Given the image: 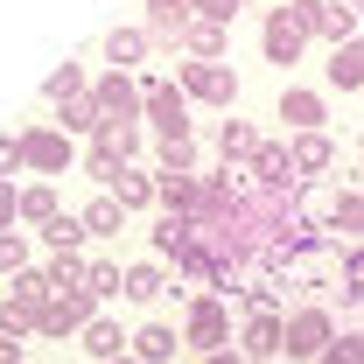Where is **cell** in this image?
Here are the masks:
<instances>
[{
  "label": "cell",
  "instance_id": "1",
  "mask_svg": "<svg viewBox=\"0 0 364 364\" xmlns=\"http://www.w3.org/2000/svg\"><path fill=\"white\" fill-rule=\"evenodd\" d=\"M140 112L161 127V140H189V91H182V85L147 77V85H140Z\"/></svg>",
  "mask_w": 364,
  "mask_h": 364
},
{
  "label": "cell",
  "instance_id": "2",
  "mask_svg": "<svg viewBox=\"0 0 364 364\" xmlns=\"http://www.w3.org/2000/svg\"><path fill=\"white\" fill-rule=\"evenodd\" d=\"M182 343H196L203 358L231 350V309L218 301V294H196V301H189V322H182Z\"/></svg>",
  "mask_w": 364,
  "mask_h": 364
},
{
  "label": "cell",
  "instance_id": "3",
  "mask_svg": "<svg viewBox=\"0 0 364 364\" xmlns=\"http://www.w3.org/2000/svg\"><path fill=\"white\" fill-rule=\"evenodd\" d=\"M176 85L196 98V105H238V70L231 63H176Z\"/></svg>",
  "mask_w": 364,
  "mask_h": 364
},
{
  "label": "cell",
  "instance_id": "4",
  "mask_svg": "<svg viewBox=\"0 0 364 364\" xmlns=\"http://www.w3.org/2000/svg\"><path fill=\"white\" fill-rule=\"evenodd\" d=\"M329 343H336V316H329L322 301H309V309L287 316V343H280L287 358H322Z\"/></svg>",
  "mask_w": 364,
  "mask_h": 364
},
{
  "label": "cell",
  "instance_id": "5",
  "mask_svg": "<svg viewBox=\"0 0 364 364\" xmlns=\"http://www.w3.org/2000/svg\"><path fill=\"white\" fill-rule=\"evenodd\" d=\"M14 140H21V168H36V176H63L70 168V134L63 127H28Z\"/></svg>",
  "mask_w": 364,
  "mask_h": 364
},
{
  "label": "cell",
  "instance_id": "6",
  "mask_svg": "<svg viewBox=\"0 0 364 364\" xmlns=\"http://www.w3.org/2000/svg\"><path fill=\"white\" fill-rule=\"evenodd\" d=\"M91 322H98V294L91 287H63L43 309V329L36 336H70V329H91Z\"/></svg>",
  "mask_w": 364,
  "mask_h": 364
},
{
  "label": "cell",
  "instance_id": "7",
  "mask_svg": "<svg viewBox=\"0 0 364 364\" xmlns=\"http://www.w3.org/2000/svg\"><path fill=\"white\" fill-rule=\"evenodd\" d=\"M301 43H309V28H301L287 7H273V14H267V28H259V49H267V63H280V70H287V63L301 56Z\"/></svg>",
  "mask_w": 364,
  "mask_h": 364
},
{
  "label": "cell",
  "instance_id": "8",
  "mask_svg": "<svg viewBox=\"0 0 364 364\" xmlns=\"http://www.w3.org/2000/svg\"><path fill=\"white\" fill-rule=\"evenodd\" d=\"M252 189H280V196H294V189H301V168H294V147L267 140V147H259V161H252Z\"/></svg>",
  "mask_w": 364,
  "mask_h": 364
},
{
  "label": "cell",
  "instance_id": "9",
  "mask_svg": "<svg viewBox=\"0 0 364 364\" xmlns=\"http://www.w3.org/2000/svg\"><path fill=\"white\" fill-rule=\"evenodd\" d=\"M91 98H98L105 119H134V112H140V85L127 77V70H105V77L91 85Z\"/></svg>",
  "mask_w": 364,
  "mask_h": 364
},
{
  "label": "cell",
  "instance_id": "10",
  "mask_svg": "<svg viewBox=\"0 0 364 364\" xmlns=\"http://www.w3.org/2000/svg\"><path fill=\"white\" fill-rule=\"evenodd\" d=\"M189 21H196V14H189V0H147V36H154V43H176V49H182Z\"/></svg>",
  "mask_w": 364,
  "mask_h": 364
},
{
  "label": "cell",
  "instance_id": "11",
  "mask_svg": "<svg viewBox=\"0 0 364 364\" xmlns=\"http://www.w3.org/2000/svg\"><path fill=\"white\" fill-rule=\"evenodd\" d=\"M280 119H287L294 134H322V119H329V112H322V98H316V91L287 85V91H280Z\"/></svg>",
  "mask_w": 364,
  "mask_h": 364
},
{
  "label": "cell",
  "instance_id": "12",
  "mask_svg": "<svg viewBox=\"0 0 364 364\" xmlns=\"http://www.w3.org/2000/svg\"><path fill=\"white\" fill-rule=\"evenodd\" d=\"M280 343H287V316H252L245 322V364L280 358Z\"/></svg>",
  "mask_w": 364,
  "mask_h": 364
},
{
  "label": "cell",
  "instance_id": "13",
  "mask_svg": "<svg viewBox=\"0 0 364 364\" xmlns=\"http://www.w3.org/2000/svg\"><path fill=\"white\" fill-rule=\"evenodd\" d=\"M176 350H182V336L168 329V322H147V329H134V358H140V364H176Z\"/></svg>",
  "mask_w": 364,
  "mask_h": 364
},
{
  "label": "cell",
  "instance_id": "14",
  "mask_svg": "<svg viewBox=\"0 0 364 364\" xmlns=\"http://www.w3.org/2000/svg\"><path fill=\"white\" fill-rule=\"evenodd\" d=\"M259 147H267V140L252 134L245 119H225V127H218V154H225V168H238V161H259Z\"/></svg>",
  "mask_w": 364,
  "mask_h": 364
},
{
  "label": "cell",
  "instance_id": "15",
  "mask_svg": "<svg viewBox=\"0 0 364 364\" xmlns=\"http://www.w3.org/2000/svg\"><path fill=\"white\" fill-rule=\"evenodd\" d=\"M196 196H203V176H154V203H168L176 218H196Z\"/></svg>",
  "mask_w": 364,
  "mask_h": 364
},
{
  "label": "cell",
  "instance_id": "16",
  "mask_svg": "<svg viewBox=\"0 0 364 364\" xmlns=\"http://www.w3.org/2000/svg\"><path fill=\"white\" fill-rule=\"evenodd\" d=\"M154 294H176L168 267H161V259H140V267H127V301H154Z\"/></svg>",
  "mask_w": 364,
  "mask_h": 364
},
{
  "label": "cell",
  "instance_id": "17",
  "mask_svg": "<svg viewBox=\"0 0 364 364\" xmlns=\"http://www.w3.org/2000/svg\"><path fill=\"white\" fill-rule=\"evenodd\" d=\"M287 147H294V168H301V182H309V176H322V168L336 161V140H329V134H294Z\"/></svg>",
  "mask_w": 364,
  "mask_h": 364
},
{
  "label": "cell",
  "instance_id": "18",
  "mask_svg": "<svg viewBox=\"0 0 364 364\" xmlns=\"http://www.w3.org/2000/svg\"><path fill=\"white\" fill-rule=\"evenodd\" d=\"M322 70H329V85H336V91H358L364 85V36H358V43H343V49H329Z\"/></svg>",
  "mask_w": 364,
  "mask_h": 364
},
{
  "label": "cell",
  "instance_id": "19",
  "mask_svg": "<svg viewBox=\"0 0 364 364\" xmlns=\"http://www.w3.org/2000/svg\"><path fill=\"white\" fill-rule=\"evenodd\" d=\"M358 21H364V14H350L343 0H322V21H316V36H322L329 49H343V43H358Z\"/></svg>",
  "mask_w": 364,
  "mask_h": 364
},
{
  "label": "cell",
  "instance_id": "20",
  "mask_svg": "<svg viewBox=\"0 0 364 364\" xmlns=\"http://www.w3.org/2000/svg\"><path fill=\"white\" fill-rule=\"evenodd\" d=\"M147 49H154L147 28H112V36H105V63H112V70H127V63H140Z\"/></svg>",
  "mask_w": 364,
  "mask_h": 364
},
{
  "label": "cell",
  "instance_id": "21",
  "mask_svg": "<svg viewBox=\"0 0 364 364\" xmlns=\"http://www.w3.org/2000/svg\"><path fill=\"white\" fill-rule=\"evenodd\" d=\"M85 350H91L98 364H112V358H127V350H134V336H119V322H105V316H98V322L85 329Z\"/></svg>",
  "mask_w": 364,
  "mask_h": 364
},
{
  "label": "cell",
  "instance_id": "22",
  "mask_svg": "<svg viewBox=\"0 0 364 364\" xmlns=\"http://www.w3.org/2000/svg\"><path fill=\"white\" fill-rule=\"evenodd\" d=\"M225 36H231V28H218V21H189L182 49H189L196 63H225Z\"/></svg>",
  "mask_w": 364,
  "mask_h": 364
},
{
  "label": "cell",
  "instance_id": "23",
  "mask_svg": "<svg viewBox=\"0 0 364 364\" xmlns=\"http://www.w3.org/2000/svg\"><path fill=\"white\" fill-rule=\"evenodd\" d=\"M7 294H14V301H21V309H28V316H43L49 301H56V287H49V273H43V267H28V273H14V287H7Z\"/></svg>",
  "mask_w": 364,
  "mask_h": 364
},
{
  "label": "cell",
  "instance_id": "24",
  "mask_svg": "<svg viewBox=\"0 0 364 364\" xmlns=\"http://www.w3.org/2000/svg\"><path fill=\"white\" fill-rule=\"evenodd\" d=\"M119 218H127L119 196H91V203H85V231H91V238H119Z\"/></svg>",
  "mask_w": 364,
  "mask_h": 364
},
{
  "label": "cell",
  "instance_id": "25",
  "mask_svg": "<svg viewBox=\"0 0 364 364\" xmlns=\"http://www.w3.org/2000/svg\"><path fill=\"white\" fill-rule=\"evenodd\" d=\"M189 238H196V218H176V210H168V218L154 225V259H176Z\"/></svg>",
  "mask_w": 364,
  "mask_h": 364
},
{
  "label": "cell",
  "instance_id": "26",
  "mask_svg": "<svg viewBox=\"0 0 364 364\" xmlns=\"http://www.w3.org/2000/svg\"><path fill=\"white\" fill-rule=\"evenodd\" d=\"M280 301H287L280 280H245V287H238V309H245V316H280Z\"/></svg>",
  "mask_w": 364,
  "mask_h": 364
},
{
  "label": "cell",
  "instance_id": "27",
  "mask_svg": "<svg viewBox=\"0 0 364 364\" xmlns=\"http://www.w3.org/2000/svg\"><path fill=\"white\" fill-rule=\"evenodd\" d=\"M21 218H28V225H56V218H63V203H56V189H49V182H36V189H21Z\"/></svg>",
  "mask_w": 364,
  "mask_h": 364
},
{
  "label": "cell",
  "instance_id": "28",
  "mask_svg": "<svg viewBox=\"0 0 364 364\" xmlns=\"http://www.w3.org/2000/svg\"><path fill=\"white\" fill-rule=\"evenodd\" d=\"M98 147L119 154V161H134V154H140V127H134V119H105V127H98Z\"/></svg>",
  "mask_w": 364,
  "mask_h": 364
},
{
  "label": "cell",
  "instance_id": "29",
  "mask_svg": "<svg viewBox=\"0 0 364 364\" xmlns=\"http://www.w3.org/2000/svg\"><path fill=\"white\" fill-rule=\"evenodd\" d=\"M43 273H49V287L63 294V287H85V280H91V259H85V252H56Z\"/></svg>",
  "mask_w": 364,
  "mask_h": 364
},
{
  "label": "cell",
  "instance_id": "30",
  "mask_svg": "<svg viewBox=\"0 0 364 364\" xmlns=\"http://www.w3.org/2000/svg\"><path fill=\"white\" fill-rule=\"evenodd\" d=\"M98 127H105V112H98V98H70V105H63V134H91L98 140Z\"/></svg>",
  "mask_w": 364,
  "mask_h": 364
},
{
  "label": "cell",
  "instance_id": "31",
  "mask_svg": "<svg viewBox=\"0 0 364 364\" xmlns=\"http://www.w3.org/2000/svg\"><path fill=\"white\" fill-rule=\"evenodd\" d=\"M85 70H77V63H63V70H49V85H43V98L49 105H70V98H85Z\"/></svg>",
  "mask_w": 364,
  "mask_h": 364
},
{
  "label": "cell",
  "instance_id": "32",
  "mask_svg": "<svg viewBox=\"0 0 364 364\" xmlns=\"http://www.w3.org/2000/svg\"><path fill=\"white\" fill-rule=\"evenodd\" d=\"M112 196H119L127 210H147V203H154V176H140V168H127V176L112 182Z\"/></svg>",
  "mask_w": 364,
  "mask_h": 364
},
{
  "label": "cell",
  "instance_id": "33",
  "mask_svg": "<svg viewBox=\"0 0 364 364\" xmlns=\"http://www.w3.org/2000/svg\"><path fill=\"white\" fill-rule=\"evenodd\" d=\"M127 168H134V161H119V154H105V147L91 140V154H85V176H91V182H105V189H112V182L127 176Z\"/></svg>",
  "mask_w": 364,
  "mask_h": 364
},
{
  "label": "cell",
  "instance_id": "34",
  "mask_svg": "<svg viewBox=\"0 0 364 364\" xmlns=\"http://www.w3.org/2000/svg\"><path fill=\"white\" fill-rule=\"evenodd\" d=\"M154 161H161V176H196V147H189V140H161Z\"/></svg>",
  "mask_w": 364,
  "mask_h": 364
},
{
  "label": "cell",
  "instance_id": "35",
  "mask_svg": "<svg viewBox=\"0 0 364 364\" xmlns=\"http://www.w3.org/2000/svg\"><path fill=\"white\" fill-rule=\"evenodd\" d=\"M43 238H49V245H56V252H77V245H85L91 231H85V218H70V210H63V218H56V225H49Z\"/></svg>",
  "mask_w": 364,
  "mask_h": 364
},
{
  "label": "cell",
  "instance_id": "36",
  "mask_svg": "<svg viewBox=\"0 0 364 364\" xmlns=\"http://www.w3.org/2000/svg\"><path fill=\"white\" fill-rule=\"evenodd\" d=\"M343 301H350V309H364V245H350V252H343Z\"/></svg>",
  "mask_w": 364,
  "mask_h": 364
},
{
  "label": "cell",
  "instance_id": "37",
  "mask_svg": "<svg viewBox=\"0 0 364 364\" xmlns=\"http://www.w3.org/2000/svg\"><path fill=\"white\" fill-rule=\"evenodd\" d=\"M316 364H364V329H343V336H336Z\"/></svg>",
  "mask_w": 364,
  "mask_h": 364
},
{
  "label": "cell",
  "instance_id": "38",
  "mask_svg": "<svg viewBox=\"0 0 364 364\" xmlns=\"http://www.w3.org/2000/svg\"><path fill=\"white\" fill-rule=\"evenodd\" d=\"M0 273H7V280L28 273V238H21V231H0Z\"/></svg>",
  "mask_w": 364,
  "mask_h": 364
},
{
  "label": "cell",
  "instance_id": "39",
  "mask_svg": "<svg viewBox=\"0 0 364 364\" xmlns=\"http://www.w3.org/2000/svg\"><path fill=\"white\" fill-rule=\"evenodd\" d=\"M91 294H98V301H105V294H127V273L112 267V259H91V280H85Z\"/></svg>",
  "mask_w": 364,
  "mask_h": 364
},
{
  "label": "cell",
  "instance_id": "40",
  "mask_svg": "<svg viewBox=\"0 0 364 364\" xmlns=\"http://www.w3.org/2000/svg\"><path fill=\"white\" fill-rule=\"evenodd\" d=\"M28 329H43V316H28V309L7 294V301H0V336H28Z\"/></svg>",
  "mask_w": 364,
  "mask_h": 364
},
{
  "label": "cell",
  "instance_id": "41",
  "mask_svg": "<svg viewBox=\"0 0 364 364\" xmlns=\"http://www.w3.org/2000/svg\"><path fill=\"white\" fill-rule=\"evenodd\" d=\"M238 7H245V0H189V14H196V21H218V28L238 21Z\"/></svg>",
  "mask_w": 364,
  "mask_h": 364
},
{
  "label": "cell",
  "instance_id": "42",
  "mask_svg": "<svg viewBox=\"0 0 364 364\" xmlns=\"http://www.w3.org/2000/svg\"><path fill=\"white\" fill-rule=\"evenodd\" d=\"M329 231H358V245H364V196H343L336 203V225Z\"/></svg>",
  "mask_w": 364,
  "mask_h": 364
},
{
  "label": "cell",
  "instance_id": "43",
  "mask_svg": "<svg viewBox=\"0 0 364 364\" xmlns=\"http://www.w3.org/2000/svg\"><path fill=\"white\" fill-rule=\"evenodd\" d=\"M14 218H21V189H7V176H0V231H14Z\"/></svg>",
  "mask_w": 364,
  "mask_h": 364
},
{
  "label": "cell",
  "instance_id": "44",
  "mask_svg": "<svg viewBox=\"0 0 364 364\" xmlns=\"http://www.w3.org/2000/svg\"><path fill=\"white\" fill-rule=\"evenodd\" d=\"M14 168H21V140L0 134V176H14Z\"/></svg>",
  "mask_w": 364,
  "mask_h": 364
},
{
  "label": "cell",
  "instance_id": "45",
  "mask_svg": "<svg viewBox=\"0 0 364 364\" xmlns=\"http://www.w3.org/2000/svg\"><path fill=\"white\" fill-rule=\"evenodd\" d=\"M0 364H21V336H0Z\"/></svg>",
  "mask_w": 364,
  "mask_h": 364
},
{
  "label": "cell",
  "instance_id": "46",
  "mask_svg": "<svg viewBox=\"0 0 364 364\" xmlns=\"http://www.w3.org/2000/svg\"><path fill=\"white\" fill-rule=\"evenodd\" d=\"M203 364H245V358H238V350H218V358H203Z\"/></svg>",
  "mask_w": 364,
  "mask_h": 364
},
{
  "label": "cell",
  "instance_id": "47",
  "mask_svg": "<svg viewBox=\"0 0 364 364\" xmlns=\"http://www.w3.org/2000/svg\"><path fill=\"white\" fill-rule=\"evenodd\" d=\"M343 7H350V14H364V0H343Z\"/></svg>",
  "mask_w": 364,
  "mask_h": 364
},
{
  "label": "cell",
  "instance_id": "48",
  "mask_svg": "<svg viewBox=\"0 0 364 364\" xmlns=\"http://www.w3.org/2000/svg\"><path fill=\"white\" fill-rule=\"evenodd\" d=\"M112 364H140V358H134V350H127V358H112Z\"/></svg>",
  "mask_w": 364,
  "mask_h": 364
}]
</instances>
